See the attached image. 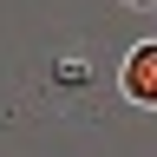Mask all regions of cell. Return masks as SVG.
Returning a JSON list of instances; mask_svg holds the SVG:
<instances>
[{
	"mask_svg": "<svg viewBox=\"0 0 157 157\" xmlns=\"http://www.w3.org/2000/svg\"><path fill=\"white\" fill-rule=\"evenodd\" d=\"M118 98L137 111H157V39H137L118 59Z\"/></svg>",
	"mask_w": 157,
	"mask_h": 157,
	"instance_id": "cell-1",
	"label": "cell"
},
{
	"mask_svg": "<svg viewBox=\"0 0 157 157\" xmlns=\"http://www.w3.org/2000/svg\"><path fill=\"white\" fill-rule=\"evenodd\" d=\"M118 7H131V13H151V7H157V0H118Z\"/></svg>",
	"mask_w": 157,
	"mask_h": 157,
	"instance_id": "cell-2",
	"label": "cell"
}]
</instances>
